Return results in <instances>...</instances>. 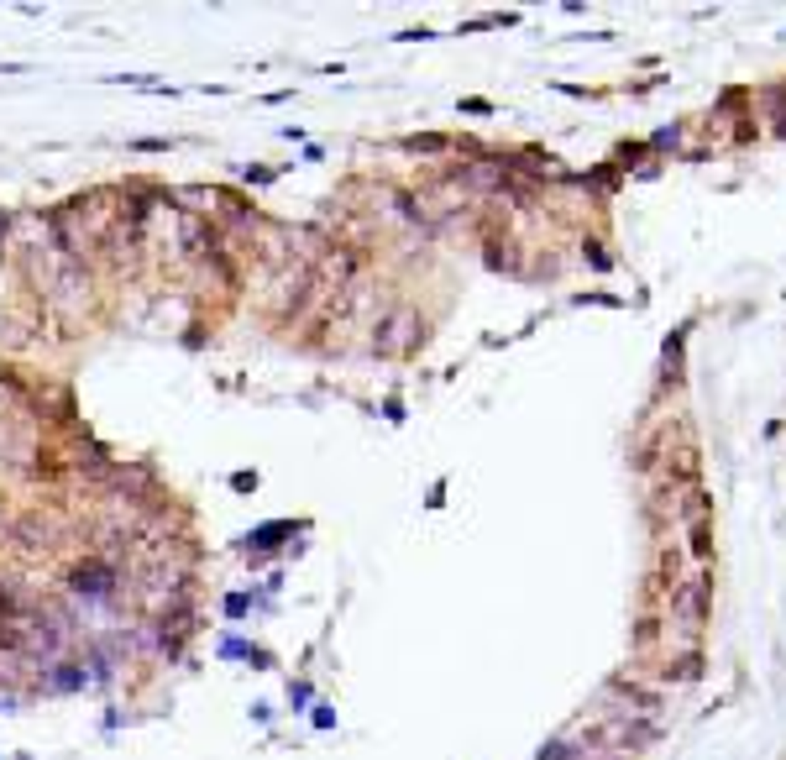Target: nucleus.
<instances>
[{
    "label": "nucleus",
    "instance_id": "nucleus-1",
    "mask_svg": "<svg viewBox=\"0 0 786 760\" xmlns=\"http://www.w3.org/2000/svg\"><path fill=\"white\" fill-rule=\"evenodd\" d=\"M671 603H677V619L697 635V630H703V619H707V577L697 571V577H692V582H687V588H682Z\"/></svg>",
    "mask_w": 786,
    "mask_h": 760
}]
</instances>
